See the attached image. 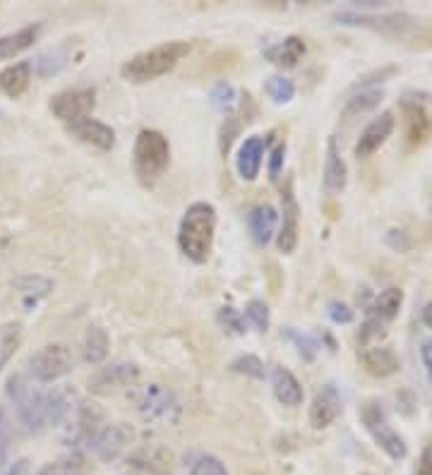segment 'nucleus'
Instances as JSON below:
<instances>
[{
	"instance_id": "1",
	"label": "nucleus",
	"mask_w": 432,
	"mask_h": 475,
	"mask_svg": "<svg viewBox=\"0 0 432 475\" xmlns=\"http://www.w3.org/2000/svg\"><path fill=\"white\" fill-rule=\"evenodd\" d=\"M341 24L368 27L394 41H402L411 51H430L432 48V20H420L409 12H385V15H365V12H339Z\"/></svg>"
},
{
	"instance_id": "2",
	"label": "nucleus",
	"mask_w": 432,
	"mask_h": 475,
	"mask_svg": "<svg viewBox=\"0 0 432 475\" xmlns=\"http://www.w3.org/2000/svg\"><path fill=\"white\" fill-rule=\"evenodd\" d=\"M216 230V209L209 202H195L178 226V247L187 260L204 264L212 254Z\"/></svg>"
},
{
	"instance_id": "3",
	"label": "nucleus",
	"mask_w": 432,
	"mask_h": 475,
	"mask_svg": "<svg viewBox=\"0 0 432 475\" xmlns=\"http://www.w3.org/2000/svg\"><path fill=\"white\" fill-rule=\"evenodd\" d=\"M190 54V44L187 41H169L162 46L149 48L142 54L132 55L130 61L123 62V77L128 82L142 85V82H152L156 77L169 75L170 70L176 68L178 62L183 61Z\"/></svg>"
},
{
	"instance_id": "4",
	"label": "nucleus",
	"mask_w": 432,
	"mask_h": 475,
	"mask_svg": "<svg viewBox=\"0 0 432 475\" xmlns=\"http://www.w3.org/2000/svg\"><path fill=\"white\" fill-rule=\"evenodd\" d=\"M5 391H8V399L12 401L17 418H20V422H22L27 432L37 435V432H41L44 428H48L46 391L37 389V387H34L27 377L20 375V372L8 377Z\"/></svg>"
},
{
	"instance_id": "5",
	"label": "nucleus",
	"mask_w": 432,
	"mask_h": 475,
	"mask_svg": "<svg viewBox=\"0 0 432 475\" xmlns=\"http://www.w3.org/2000/svg\"><path fill=\"white\" fill-rule=\"evenodd\" d=\"M170 163V145L162 132L142 130L135 139V173L142 183L152 185Z\"/></svg>"
},
{
	"instance_id": "6",
	"label": "nucleus",
	"mask_w": 432,
	"mask_h": 475,
	"mask_svg": "<svg viewBox=\"0 0 432 475\" xmlns=\"http://www.w3.org/2000/svg\"><path fill=\"white\" fill-rule=\"evenodd\" d=\"M406 128V146L418 149L432 138V94L406 92L399 99Z\"/></svg>"
},
{
	"instance_id": "7",
	"label": "nucleus",
	"mask_w": 432,
	"mask_h": 475,
	"mask_svg": "<svg viewBox=\"0 0 432 475\" xmlns=\"http://www.w3.org/2000/svg\"><path fill=\"white\" fill-rule=\"evenodd\" d=\"M361 421H363L365 429L370 432V438L375 439V445H378L389 459L402 461L409 456L406 439L389 425L385 408H382L379 401H365L363 408H361Z\"/></svg>"
},
{
	"instance_id": "8",
	"label": "nucleus",
	"mask_w": 432,
	"mask_h": 475,
	"mask_svg": "<svg viewBox=\"0 0 432 475\" xmlns=\"http://www.w3.org/2000/svg\"><path fill=\"white\" fill-rule=\"evenodd\" d=\"M75 368V358L70 353L68 346L62 344H48L39 348L37 353H31L29 362H27V372L34 382L48 384L61 379Z\"/></svg>"
},
{
	"instance_id": "9",
	"label": "nucleus",
	"mask_w": 432,
	"mask_h": 475,
	"mask_svg": "<svg viewBox=\"0 0 432 475\" xmlns=\"http://www.w3.org/2000/svg\"><path fill=\"white\" fill-rule=\"evenodd\" d=\"M135 404L142 418L149 422H176L180 415V404L162 384H147L135 391Z\"/></svg>"
},
{
	"instance_id": "10",
	"label": "nucleus",
	"mask_w": 432,
	"mask_h": 475,
	"mask_svg": "<svg viewBox=\"0 0 432 475\" xmlns=\"http://www.w3.org/2000/svg\"><path fill=\"white\" fill-rule=\"evenodd\" d=\"M101 425H104V411L96 404L78 401L68 418L62 421V442L70 446L87 445Z\"/></svg>"
},
{
	"instance_id": "11",
	"label": "nucleus",
	"mask_w": 432,
	"mask_h": 475,
	"mask_svg": "<svg viewBox=\"0 0 432 475\" xmlns=\"http://www.w3.org/2000/svg\"><path fill=\"white\" fill-rule=\"evenodd\" d=\"M130 425H125V422H108V425H101L94 432V438L87 442V446H89V452L99 461H116L130 446Z\"/></svg>"
},
{
	"instance_id": "12",
	"label": "nucleus",
	"mask_w": 432,
	"mask_h": 475,
	"mask_svg": "<svg viewBox=\"0 0 432 475\" xmlns=\"http://www.w3.org/2000/svg\"><path fill=\"white\" fill-rule=\"evenodd\" d=\"M96 106L94 89H65L51 99V111L55 118H61L65 125H75L89 118Z\"/></svg>"
},
{
	"instance_id": "13",
	"label": "nucleus",
	"mask_w": 432,
	"mask_h": 475,
	"mask_svg": "<svg viewBox=\"0 0 432 475\" xmlns=\"http://www.w3.org/2000/svg\"><path fill=\"white\" fill-rule=\"evenodd\" d=\"M139 368L135 362H113L106 368H99L89 377V391L92 394H111L137 382Z\"/></svg>"
},
{
	"instance_id": "14",
	"label": "nucleus",
	"mask_w": 432,
	"mask_h": 475,
	"mask_svg": "<svg viewBox=\"0 0 432 475\" xmlns=\"http://www.w3.org/2000/svg\"><path fill=\"white\" fill-rule=\"evenodd\" d=\"M281 212H284V221H281V230H278L277 246L284 254H291L298 246V230H301V207L295 202V195L291 190V185H286L284 195H281Z\"/></svg>"
},
{
	"instance_id": "15",
	"label": "nucleus",
	"mask_w": 432,
	"mask_h": 475,
	"mask_svg": "<svg viewBox=\"0 0 432 475\" xmlns=\"http://www.w3.org/2000/svg\"><path fill=\"white\" fill-rule=\"evenodd\" d=\"M394 128H396V118H394L392 111L379 113L378 118L361 132V138L355 142V156H358V159H368V156H372L379 146L385 145L386 139L392 138Z\"/></svg>"
},
{
	"instance_id": "16",
	"label": "nucleus",
	"mask_w": 432,
	"mask_h": 475,
	"mask_svg": "<svg viewBox=\"0 0 432 475\" xmlns=\"http://www.w3.org/2000/svg\"><path fill=\"white\" fill-rule=\"evenodd\" d=\"M344 406H341V396L334 384H324L322 389L317 391L315 401L310 406V425L315 429L329 428L336 418L341 415Z\"/></svg>"
},
{
	"instance_id": "17",
	"label": "nucleus",
	"mask_w": 432,
	"mask_h": 475,
	"mask_svg": "<svg viewBox=\"0 0 432 475\" xmlns=\"http://www.w3.org/2000/svg\"><path fill=\"white\" fill-rule=\"evenodd\" d=\"M264 152H267V142L260 135H253V138H245V142L240 145L238 156H236V169H238L240 178L253 183L257 176H260V169H262Z\"/></svg>"
},
{
	"instance_id": "18",
	"label": "nucleus",
	"mask_w": 432,
	"mask_h": 475,
	"mask_svg": "<svg viewBox=\"0 0 432 475\" xmlns=\"http://www.w3.org/2000/svg\"><path fill=\"white\" fill-rule=\"evenodd\" d=\"M361 362H363L365 372L372 377H392L402 368L399 355L389 346H365L361 353Z\"/></svg>"
},
{
	"instance_id": "19",
	"label": "nucleus",
	"mask_w": 432,
	"mask_h": 475,
	"mask_svg": "<svg viewBox=\"0 0 432 475\" xmlns=\"http://www.w3.org/2000/svg\"><path fill=\"white\" fill-rule=\"evenodd\" d=\"M68 130L72 132L79 142L99 146L104 152L113 149V145H116V132H113V128H108L106 123L94 121V118H85V121H79V123L68 125Z\"/></svg>"
},
{
	"instance_id": "20",
	"label": "nucleus",
	"mask_w": 432,
	"mask_h": 475,
	"mask_svg": "<svg viewBox=\"0 0 432 475\" xmlns=\"http://www.w3.org/2000/svg\"><path fill=\"white\" fill-rule=\"evenodd\" d=\"M346 183H348L346 162L341 159L336 139L329 138V142H327V159H324V178H322L324 190L341 192L346 188Z\"/></svg>"
},
{
	"instance_id": "21",
	"label": "nucleus",
	"mask_w": 432,
	"mask_h": 475,
	"mask_svg": "<svg viewBox=\"0 0 432 475\" xmlns=\"http://www.w3.org/2000/svg\"><path fill=\"white\" fill-rule=\"evenodd\" d=\"M271 387H274V396L281 406L295 408L301 406L305 399V391H303L301 382L295 379V375L291 370L277 368L271 372Z\"/></svg>"
},
{
	"instance_id": "22",
	"label": "nucleus",
	"mask_w": 432,
	"mask_h": 475,
	"mask_svg": "<svg viewBox=\"0 0 432 475\" xmlns=\"http://www.w3.org/2000/svg\"><path fill=\"white\" fill-rule=\"evenodd\" d=\"M278 223L277 209L270 207V204H260L250 214H247V226H250V236L255 240L257 246H267L274 236Z\"/></svg>"
},
{
	"instance_id": "23",
	"label": "nucleus",
	"mask_w": 432,
	"mask_h": 475,
	"mask_svg": "<svg viewBox=\"0 0 432 475\" xmlns=\"http://www.w3.org/2000/svg\"><path fill=\"white\" fill-rule=\"evenodd\" d=\"M39 34L41 24H29V27H22V29L12 31V34L0 37V61H10V58L24 54L27 48L34 46V41L39 38Z\"/></svg>"
},
{
	"instance_id": "24",
	"label": "nucleus",
	"mask_w": 432,
	"mask_h": 475,
	"mask_svg": "<svg viewBox=\"0 0 432 475\" xmlns=\"http://www.w3.org/2000/svg\"><path fill=\"white\" fill-rule=\"evenodd\" d=\"M264 55H267L274 65H278V68H294V65H298L303 55H305V41H303L301 37H288L267 48Z\"/></svg>"
},
{
	"instance_id": "25",
	"label": "nucleus",
	"mask_w": 432,
	"mask_h": 475,
	"mask_svg": "<svg viewBox=\"0 0 432 475\" xmlns=\"http://www.w3.org/2000/svg\"><path fill=\"white\" fill-rule=\"evenodd\" d=\"M29 79H31V62L27 61L15 62V65H10V68H5L0 72V92L17 99V96H22V94L27 92Z\"/></svg>"
},
{
	"instance_id": "26",
	"label": "nucleus",
	"mask_w": 432,
	"mask_h": 475,
	"mask_svg": "<svg viewBox=\"0 0 432 475\" xmlns=\"http://www.w3.org/2000/svg\"><path fill=\"white\" fill-rule=\"evenodd\" d=\"M78 399L72 389H54L46 391V422L48 425H62L70 411L75 408Z\"/></svg>"
},
{
	"instance_id": "27",
	"label": "nucleus",
	"mask_w": 432,
	"mask_h": 475,
	"mask_svg": "<svg viewBox=\"0 0 432 475\" xmlns=\"http://www.w3.org/2000/svg\"><path fill=\"white\" fill-rule=\"evenodd\" d=\"M402 305H403L402 288H396V286L385 288V291L379 293L378 298H375V303H372V307H370L372 320H378V322H389V320H394V317L399 314Z\"/></svg>"
},
{
	"instance_id": "28",
	"label": "nucleus",
	"mask_w": 432,
	"mask_h": 475,
	"mask_svg": "<svg viewBox=\"0 0 432 475\" xmlns=\"http://www.w3.org/2000/svg\"><path fill=\"white\" fill-rule=\"evenodd\" d=\"M108 348H111V338H108L104 327H89L85 337V361L92 365H101L106 361Z\"/></svg>"
},
{
	"instance_id": "29",
	"label": "nucleus",
	"mask_w": 432,
	"mask_h": 475,
	"mask_svg": "<svg viewBox=\"0 0 432 475\" xmlns=\"http://www.w3.org/2000/svg\"><path fill=\"white\" fill-rule=\"evenodd\" d=\"M65 62H68V58H65V54H62L61 48H51V51H44V54H39L34 58L31 70H37L41 77H51L58 75V72L65 68Z\"/></svg>"
},
{
	"instance_id": "30",
	"label": "nucleus",
	"mask_w": 432,
	"mask_h": 475,
	"mask_svg": "<svg viewBox=\"0 0 432 475\" xmlns=\"http://www.w3.org/2000/svg\"><path fill=\"white\" fill-rule=\"evenodd\" d=\"M385 99V94H382V89H361V94H355L353 99H348L346 104V111H344V115H358V113H365V111H372V108L379 106V101Z\"/></svg>"
},
{
	"instance_id": "31",
	"label": "nucleus",
	"mask_w": 432,
	"mask_h": 475,
	"mask_svg": "<svg viewBox=\"0 0 432 475\" xmlns=\"http://www.w3.org/2000/svg\"><path fill=\"white\" fill-rule=\"evenodd\" d=\"M264 92L270 94V99L274 101V104H288V101L295 96V85L294 79H288V77L274 75L267 79Z\"/></svg>"
},
{
	"instance_id": "32",
	"label": "nucleus",
	"mask_w": 432,
	"mask_h": 475,
	"mask_svg": "<svg viewBox=\"0 0 432 475\" xmlns=\"http://www.w3.org/2000/svg\"><path fill=\"white\" fill-rule=\"evenodd\" d=\"M20 337H22L20 324H3L0 327V370L5 368V362L12 358V353L20 346Z\"/></svg>"
},
{
	"instance_id": "33",
	"label": "nucleus",
	"mask_w": 432,
	"mask_h": 475,
	"mask_svg": "<svg viewBox=\"0 0 432 475\" xmlns=\"http://www.w3.org/2000/svg\"><path fill=\"white\" fill-rule=\"evenodd\" d=\"M209 101H212V106H214L216 111L228 113V111H233V106H236V89H233L231 82L221 79V82H216V85L212 87Z\"/></svg>"
},
{
	"instance_id": "34",
	"label": "nucleus",
	"mask_w": 432,
	"mask_h": 475,
	"mask_svg": "<svg viewBox=\"0 0 432 475\" xmlns=\"http://www.w3.org/2000/svg\"><path fill=\"white\" fill-rule=\"evenodd\" d=\"M85 473V461L79 456H70V459L54 461V463H46L41 466V471L37 475H82Z\"/></svg>"
},
{
	"instance_id": "35",
	"label": "nucleus",
	"mask_w": 432,
	"mask_h": 475,
	"mask_svg": "<svg viewBox=\"0 0 432 475\" xmlns=\"http://www.w3.org/2000/svg\"><path fill=\"white\" fill-rule=\"evenodd\" d=\"M284 337L288 341H294V346L298 348V353L303 355V361H315L317 351H320V344H317V338L308 337V334H301V331L295 329H286Z\"/></svg>"
},
{
	"instance_id": "36",
	"label": "nucleus",
	"mask_w": 432,
	"mask_h": 475,
	"mask_svg": "<svg viewBox=\"0 0 432 475\" xmlns=\"http://www.w3.org/2000/svg\"><path fill=\"white\" fill-rule=\"evenodd\" d=\"M190 475H228V471L221 463V459H216L212 454H200L190 463Z\"/></svg>"
},
{
	"instance_id": "37",
	"label": "nucleus",
	"mask_w": 432,
	"mask_h": 475,
	"mask_svg": "<svg viewBox=\"0 0 432 475\" xmlns=\"http://www.w3.org/2000/svg\"><path fill=\"white\" fill-rule=\"evenodd\" d=\"M245 317L247 322L253 324L257 331L270 329V307H267V303H262V300H250V303H247Z\"/></svg>"
},
{
	"instance_id": "38",
	"label": "nucleus",
	"mask_w": 432,
	"mask_h": 475,
	"mask_svg": "<svg viewBox=\"0 0 432 475\" xmlns=\"http://www.w3.org/2000/svg\"><path fill=\"white\" fill-rule=\"evenodd\" d=\"M233 372H240V375L253 377V379H264L267 372H264V362L257 358V355H243L238 361H233L231 365Z\"/></svg>"
},
{
	"instance_id": "39",
	"label": "nucleus",
	"mask_w": 432,
	"mask_h": 475,
	"mask_svg": "<svg viewBox=\"0 0 432 475\" xmlns=\"http://www.w3.org/2000/svg\"><path fill=\"white\" fill-rule=\"evenodd\" d=\"M327 314H329V320L336 324H351L355 320V312L346 303H341V300H332L329 305H327Z\"/></svg>"
},
{
	"instance_id": "40",
	"label": "nucleus",
	"mask_w": 432,
	"mask_h": 475,
	"mask_svg": "<svg viewBox=\"0 0 432 475\" xmlns=\"http://www.w3.org/2000/svg\"><path fill=\"white\" fill-rule=\"evenodd\" d=\"M219 322L224 324L228 331H233V334H243V331H245L243 317H240L238 310H233V307H221V310H219Z\"/></svg>"
},
{
	"instance_id": "41",
	"label": "nucleus",
	"mask_w": 432,
	"mask_h": 475,
	"mask_svg": "<svg viewBox=\"0 0 432 475\" xmlns=\"http://www.w3.org/2000/svg\"><path fill=\"white\" fill-rule=\"evenodd\" d=\"M284 156H286V145H277L270 152V162H267V171H270L271 180H277L281 169H284Z\"/></svg>"
},
{
	"instance_id": "42",
	"label": "nucleus",
	"mask_w": 432,
	"mask_h": 475,
	"mask_svg": "<svg viewBox=\"0 0 432 475\" xmlns=\"http://www.w3.org/2000/svg\"><path fill=\"white\" fill-rule=\"evenodd\" d=\"M8 449H10V422L8 418H5V413L0 411V466L5 463Z\"/></svg>"
},
{
	"instance_id": "43",
	"label": "nucleus",
	"mask_w": 432,
	"mask_h": 475,
	"mask_svg": "<svg viewBox=\"0 0 432 475\" xmlns=\"http://www.w3.org/2000/svg\"><path fill=\"white\" fill-rule=\"evenodd\" d=\"M386 243L392 247H396L399 253H403V250H409V238H406V233L403 230H389V236H386Z\"/></svg>"
},
{
	"instance_id": "44",
	"label": "nucleus",
	"mask_w": 432,
	"mask_h": 475,
	"mask_svg": "<svg viewBox=\"0 0 432 475\" xmlns=\"http://www.w3.org/2000/svg\"><path fill=\"white\" fill-rule=\"evenodd\" d=\"M418 475H432V445H428L418 459Z\"/></svg>"
},
{
	"instance_id": "45",
	"label": "nucleus",
	"mask_w": 432,
	"mask_h": 475,
	"mask_svg": "<svg viewBox=\"0 0 432 475\" xmlns=\"http://www.w3.org/2000/svg\"><path fill=\"white\" fill-rule=\"evenodd\" d=\"M3 475H31V466H29V461L27 459H20L15 461V463H10L8 471Z\"/></svg>"
},
{
	"instance_id": "46",
	"label": "nucleus",
	"mask_w": 432,
	"mask_h": 475,
	"mask_svg": "<svg viewBox=\"0 0 432 475\" xmlns=\"http://www.w3.org/2000/svg\"><path fill=\"white\" fill-rule=\"evenodd\" d=\"M420 358H423L425 368H428V375H430V382H432V338L430 341H425L423 348H420Z\"/></svg>"
},
{
	"instance_id": "47",
	"label": "nucleus",
	"mask_w": 432,
	"mask_h": 475,
	"mask_svg": "<svg viewBox=\"0 0 432 475\" xmlns=\"http://www.w3.org/2000/svg\"><path fill=\"white\" fill-rule=\"evenodd\" d=\"M423 324L428 329H432V300L423 307Z\"/></svg>"
},
{
	"instance_id": "48",
	"label": "nucleus",
	"mask_w": 432,
	"mask_h": 475,
	"mask_svg": "<svg viewBox=\"0 0 432 475\" xmlns=\"http://www.w3.org/2000/svg\"><path fill=\"white\" fill-rule=\"evenodd\" d=\"M365 475H370V473H365Z\"/></svg>"
}]
</instances>
